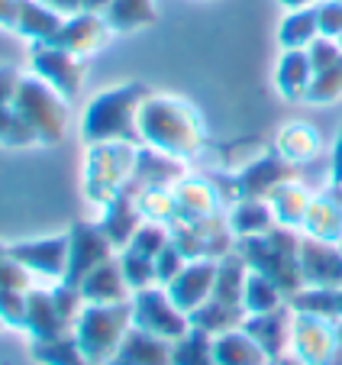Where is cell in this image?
I'll use <instances>...</instances> for the list:
<instances>
[{
	"instance_id": "46",
	"label": "cell",
	"mask_w": 342,
	"mask_h": 365,
	"mask_svg": "<svg viewBox=\"0 0 342 365\" xmlns=\"http://www.w3.org/2000/svg\"><path fill=\"white\" fill-rule=\"evenodd\" d=\"M4 324L10 330H26V294L4 291Z\"/></svg>"
},
{
	"instance_id": "44",
	"label": "cell",
	"mask_w": 342,
	"mask_h": 365,
	"mask_svg": "<svg viewBox=\"0 0 342 365\" xmlns=\"http://www.w3.org/2000/svg\"><path fill=\"white\" fill-rule=\"evenodd\" d=\"M316 20H320V36L323 39H342V4L339 0H326L316 7Z\"/></svg>"
},
{
	"instance_id": "45",
	"label": "cell",
	"mask_w": 342,
	"mask_h": 365,
	"mask_svg": "<svg viewBox=\"0 0 342 365\" xmlns=\"http://www.w3.org/2000/svg\"><path fill=\"white\" fill-rule=\"evenodd\" d=\"M307 56H310V62H314V75L316 71H323V68H329V65H336L342 58V46L336 39H316L314 46L307 48Z\"/></svg>"
},
{
	"instance_id": "21",
	"label": "cell",
	"mask_w": 342,
	"mask_h": 365,
	"mask_svg": "<svg viewBox=\"0 0 342 365\" xmlns=\"http://www.w3.org/2000/svg\"><path fill=\"white\" fill-rule=\"evenodd\" d=\"M97 223H100L103 236L113 242V249H126L133 242V236L139 233V227L145 223V217H142V210H139V200H133L130 194L123 191L120 197H113L103 207V217Z\"/></svg>"
},
{
	"instance_id": "38",
	"label": "cell",
	"mask_w": 342,
	"mask_h": 365,
	"mask_svg": "<svg viewBox=\"0 0 342 365\" xmlns=\"http://www.w3.org/2000/svg\"><path fill=\"white\" fill-rule=\"evenodd\" d=\"M117 262H120V269H123V278L133 288V294H139V291L155 288L158 284L155 259H152V255H142V252H136V249H123Z\"/></svg>"
},
{
	"instance_id": "14",
	"label": "cell",
	"mask_w": 342,
	"mask_h": 365,
	"mask_svg": "<svg viewBox=\"0 0 342 365\" xmlns=\"http://www.w3.org/2000/svg\"><path fill=\"white\" fill-rule=\"evenodd\" d=\"M297 262L307 288H342V246L301 236Z\"/></svg>"
},
{
	"instance_id": "41",
	"label": "cell",
	"mask_w": 342,
	"mask_h": 365,
	"mask_svg": "<svg viewBox=\"0 0 342 365\" xmlns=\"http://www.w3.org/2000/svg\"><path fill=\"white\" fill-rule=\"evenodd\" d=\"M4 145L7 149H29V145H42L36 130L14 110V107H4Z\"/></svg>"
},
{
	"instance_id": "53",
	"label": "cell",
	"mask_w": 342,
	"mask_h": 365,
	"mask_svg": "<svg viewBox=\"0 0 342 365\" xmlns=\"http://www.w3.org/2000/svg\"><path fill=\"white\" fill-rule=\"evenodd\" d=\"M336 336H339V346H342V317L336 320Z\"/></svg>"
},
{
	"instance_id": "35",
	"label": "cell",
	"mask_w": 342,
	"mask_h": 365,
	"mask_svg": "<svg viewBox=\"0 0 342 365\" xmlns=\"http://www.w3.org/2000/svg\"><path fill=\"white\" fill-rule=\"evenodd\" d=\"M29 356L39 365H94L88 359V352L81 349V343L75 339V333L62 339H48V343H33Z\"/></svg>"
},
{
	"instance_id": "29",
	"label": "cell",
	"mask_w": 342,
	"mask_h": 365,
	"mask_svg": "<svg viewBox=\"0 0 342 365\" xmlns=\"http://www.w3.org/2000/svg\"><path fill=\"white\" fill-rule=\"evenodd\" d=\"M242 324H246V310L233 307V304H223L217 297H210L204 307L191 314V330H200L207 336H219L226 330H239Z\"/></svg>"
},
{
	"instance_id": "36",
	"label": "cell",
	"mask_w": 342,
	"mask_h": 365,
	"mask_svg": "<svg viewBox=\"0 0 342 365\" xmlns=\"http://www.w3.org/2000/svg\"><path fill=\"white\" fill-rule=\"evenodd\" d=\"M139 210L152 223H178V197L175 185H152L139 191Z\"/></svg>"
},
{
	"instance_id": "27",
	"label": "cell",
	"mask_w": 342,
	"mask_h": 365,
	"mask_svg": "<svg viewBox=\"0 0 342 365\" xmlns=\"http://www.w3.org/2000/svg\"><path fill=\"white\" fill-rule=\"evenodd\" d=\"M301 230L307 236H314V240L342 246V204L336 197H329V194H316L307 207Z\"/></svg>"
},
{
	"instance_id": "39",
	"label": "cell",
	"mask_w": 342,
	"mask_h": 365,
	"mask_svg": "<svg viewBox=\"0 0 342 365\" xmlns=\"http://www.w3.org/2000/svg\"><path fill=\"white\" fill-rule=\"evenodd\" d=\"M171 365H219L213 356V336L200 330H191L185 339L175 343L171 349Z\"/></svg>"
},
{
	"instance_id": "43",
	"label": "cell",
	"mask_w": 342,
	"mask_h": 365,
	"mask_svg": "<svg viewBox=\"0 0 342 365\" xmlns=\"http://www.w3.org/2000/svg\"><path fill=\"white\" fill-rule=\"evenodd\" d=\"M187 259H185V252H181L175 242H168V246L162 249V252L155 255V275H158V288H168L175 278L181 275V272L187 269Z\"/></svg>"
},
{
	"instance_id": "10",
	"label": "cell",
	"mask_w": 342,
	"mask_h": 365,
	"mask_svg": "<svg viewBox=\"0 0 342 365\" xmlns=\"http://www.w3.org/2000/svg\"><path fill=\"white\" fill-rule=\"evenodd\" d=\"M113 242L103 236L100 223H75L68 230V272H65V284L81 288V282L90 275L94 269L113 262Z\"/></svg>"
},
{
	"instance_id": "37",
	"label": "cell",
	"mask_w": 342,
	"mask_h": 365,
	"mask_svg": "<svg viewBox=\"0 0 342 365\" xmlns=\"http://www.w3.org/2000/svg\"><path fill=\"white\" fill-rule=\"evenodd\" d=\"M288 304L294 314H314V317L339 320V288H304Z\"/></svg>"
},
{
	"instance_id": "12",
	"label": "cell",
	"mask_w": 342,
	"mask_h": 365,
	"mask_svg": "<svg viewBox=\"0 0 342 365\" xmlns=\"http://www.w3.org/2000/svg\"><path fill=\"white\" fill-rule=\"evenodd\" d=\"M291 181H294V165L284 155H278V152H261L255 162L239 168V175H236V194H239V200H246V197L268 200L278 187L291 185Z\"/></svg>"
},
{
	"instance_id": "55",
	"label": "cell",
	"mask_w": 342,
	"mask_h": 365,
	"mask_svg": "<svg viewBox=\"0 0 342 365\" xmlns=\"http://www.w3.org/2000/svg\"><path fill=\"white\" fill-rule=\"evenodd\" d=\"M339 46H342V39H339Z\"/></svg>"
},
{
	"instance_id": "31",
	"label": "cell",
	"mask_w": 342,
	"mask_h": 365,
	"mask_svg": "<svg viewBox=\"0 0 342 365\" xmlns=\"http://www.w3.org/2000/svg\"><path fill=\"white\" fill-rule=\"evenodd\" d=\"M103 20L110 23L113 33H136V29H145L158 20L155 0H113Z\"/></svg>"
},
{
	"instance_id": "1",
	"label": "cell",
	"mask_w": 342,
	"mask_h": 365,
	"mask_svg": "<svg viewBox=\"0 0 342 365\" xmlns=\"http://www.w3.org/2000/svg\"><path fill=\"white\" fill-rule=\"evenodd\" d=\"M139 133L149 149L171 155V159H191L204 145V120L194 110V103L175 94H149L139 110Z\"/></svg>"
},
{
	"instance_id": "40",
	"label": "cell",
	"mask_w": 342,
	"mask_h": 365,
	"mask_svg": "<svg viewBox=\"0 0 342 365\" xmlns=\"http://www.w3.org/2000/svg\"><path fill=\"white\" fill-rule=\"evenodd\" d=\"M339 97H342V58L314 75V84L307 91V103H333Z\"/></svg>"
},
{
	"instance_id": "16",
	"label": "cell",
	"mask_w": 342,
	"mask_h": 365,
	"mask_svg": "<svg viewBox=\"0 0 342 365\" xmlns=\"http://www.w3.org/2000/svg\"><path fill=\"white\" fill-rule=\"evenodd\" d=\"M110 23L103 20L100 14H75V16H68L65 20V26L58 29V36L52 39V46H58V48H65V52H71V56H81V58H88V56H94V52H100L103 46H107V39H110Z\"/></svg>"
},
{
	"instance_id": "47",
	"label": "cell",
	"mask_w": 342,
	"mask_h": 365,
	"mask_svg": "<svg viewBox=\"0 0 342 365\" xmlns=\"http://www.w3.org/2000/svg\"><path fill=\"white\" fill-rule=\"evenodd\" d=\"M29 275H33V272H29L26 265H20L16 259H7V255H4V291H20V294H29V291H33Z\"/></svg>"
},
{
	"instance_id": "26",
	"label": "cell",
	"mask_w": 342,
	"mask_h": 365,
	"mask_svg": "<svg viewBox=\"0 0 342 365\" xmlns=\"http://www.w3.org/2000/svg\"><path fill=\"white\" fill-rule=\"evenodd\" d=\"M226 223H229V230H233L236 240H252V236H265V233H271V230L278 227L271 204H268V200H259V197L239 200V204L229 210Z\"/></svg>"
},
{
	"instance_id": "32",
	"label": "cell",
	"mask_w": 342,
	"mask_h": 365,
	"mask_svg": "<svg viewBox=\"0 0 342 365\" xmlns=\"http://www.w3.org/2000/svg\"><path fill=\"white\" fill-rule=\"evenodd\" d=\"M320 39V20H316V7L307 10H291L284 16L278 29V46L284 52H294V48H310Z\"/></svg>"
},
{
	"instance_id": "33",
	"label": "cell",
	"mask_w": 342,
	"mask_h": 365,
	"mask_svg": "<svg viewBox=\"0 0 342 365\" xmlns=\"http://www.w3.org/2000/svg\"><path fill=\"white\" fill-rule=\"evenodd\" d=\"M246 278H249V262L242 255H223L217 269V288H213V297L223 304H233V307H242V291H246Z\"/></svg>"
},
{
	"instance_id": "6",
	"label": "cell",
	"mask_w": 342,
	"mask_h": 365,
	"mask_svg": "<svg viewBox=\"0 0 342 365\" xmlns=\"http://www.w3.org/2000/svg\"><path fill=\"white\" fill-rule=\"evenodd\" d=\"M65 97H58L52 88H48L42 78H36L33 71L20 78L16 84V94L10 103L4 107H14L23 120L36 130L42 145H55L62 143L65 136V126H68V110H65Z\"/></svg>"
},
{
	"instance_id": "22",
	"label": "cell",
	"mask_w": 342,
	"mask_h": 365,
	"mask_svg": "<svg viewBox=\"0 0 342 365\" xmlns=\"http://www.w3.org/2000/svg\"><path fill=\"white\" fill-rule=\"evenodd\" d=\"M314 84V62H310L307 48L284 52L274 68V91L281 101H307V91Z\"/></svg>"
},
{
	"instance_id": "8",
	"label": "cell",
	"mask_w": 342,
	"mask_h": 365,
	"mask_svg": "<svg viewBox=\"0 0 342 365\" xmlns=\"http://www.w3.org/2000/svg\"><path fill=\"white\" fill-rule=\"evenodd\" d=\"M171 242L185 252L187 262H219L229 255L233 230L226 217H207V220H181L171 223Z\"/></svg>"
},
{
	"instance_id": "34",
	"label": "cell",
	"mask_w": 342,
	"mask_h": 365,
	"mask_svg": "<svg viewBox=\"0 0 342 365\" xmlns=\"http://www.w3.org/2000/svg\"><path fill=\"white\" fill-rule=\"evenodd\" d=\"M288 297L281 294V288L271 282V278L259 275V272L249 269V278H246V291H242V310L246 317H259V314H271V310L284 307Z\"/></svg>"
},
{
	"instance_id": "25",
	"label": "cell",
	"mask_w": 342,
	"mask_h": 365,
	"mask_svg": "<svg viewBox=\"0 0 342 365\" xmlns=\"http://www.w3.org/2000/svg\"><path fill=\"white\" fill-rule=\"evenodd\" d=\"M81 294L88 304H126V301H133V288L126 284L123 269H120L117 259L90 272V275L81 282Z\"/></svg>"
},
{
	"instance_id": "7",
	"label": "cell",
	"mask_w": 342,
	"mask_h": 365,
	"mask_svg": "<svg viewBox=\"0 0 342 365\" xmlns=\"http://www.w3.org/2000/svg\"><path fill=\"white\" fill-rule=\"evenodd\" d=\"M133 327L152 333L158 339L178 343L191 333V317L185 310H178V304L168 297L165 288H145L139 294H133Z\"/></svg>"
},
{
	"instance_id": "54",
	"label": "cell",
	"mask_w": 342,
	"mask_h": 365,
	"mask_svg": "<svg viewBox=\"0 0 342 365\" xmlns=\"http://www.w3.org/2000/svg\"><path fill=\"white\" fill-rule=\"evenodd\" d=\"M339 317H342V288H339Z\"/></svg>"
},
{
	"instance_id": "15",
	"label": "cell",
	"mask_w": 342,
	"mask_h": 365,
	"mask_svg": "<svg viewBox=\"0 0 342 365\" xmlns=\"http://www.w3.org/2000/svg\"><path fill=\"white\" fill-rule=\"evenodd\" d=\"M294 356L304 365H326L333 359L339 336H336V320L326 317H314V314H297L294 317Z\"/></svg>"
},
{
	"instance_id": "49",
	"label": "cell",
	"mask_w": 342,
	"mask_h": 365,
	"mask_svg": "<svg viewBox=\"0 0 342 365\" xmlns=\"http://www.w3.org/2000/svg\"><path fill=\"white\" fill-rule=\"evenodd\" d=\"M46 7H52L55 14H62V16H75L84 10V0H42Z\"/></svg>"
},
{
	"instance_id": "13",
	"label": "cell",
	"mask_w": 342,
	"mask_h": 365,
	"mask_svg": "<svg viewBox=\"0 0 342 365\" xmlns=\"http://www.w3.org/2000/svg\"><path fill=\"white\" fill-rule=\"evenodd\" d=\"M68 16L55 14L42 0H4V26L29 42H52Z\"/></svg>"
},
{
	"instance_id": "24",
	"label": "cell",
	"mask_w": 342,
	"mask_h": 365,
	"mask_svg": "<svg viewBox=\"0 0 342 365\" xmlns=\"http://www.w3.org/2000/svg\"><path fill=\"white\" fill-rule=\"evenodd\" d=\"M320 149H323V139H320V133H316V126L304 123V120L284 123L278 130V136H274V152L284 155L291 165H301V162L316 159Z\"/></svg>"
},
{
	"instance_id": "56",
	"label": "cell",
	"mask_w": 342,
	"mask_h": 365,
	"mask_svg": "<svg viewBox=\"0 0 342 365\" xmlns=\"http://www.w3.org/2000/svg\"><path fill=\"white\" fill-rule=\"evenodd\" d=\"M339 4H342V0H339Z\"/></svg>"
},
{
	"instance_id": "23",
	"label": "cell",
	"mask_w": 342,
	"mask_h": 365,
	"mask_svg": "<svg viewBox=\"0 0 342 365\" xmlns=\"http://www.w3.org/2000/svg\"><path fill=\"white\" fill-rule=\"evenodd\" d=\"M175 197H178V223L181 220H207L217 217L219 194L207 178H181L175 181Z\"/></svg>"
},
{
	"instance_id": "52",
	"label": "cell",
	"mask_w": 342,
	"mask_h": 365,
	"mask_svg": "<svg viewBox=\"0 0 342 365\" xmlns=\"http://www.w3.org/2000/svg\"><path fill=\"white\" fill-rule=\"evenodd\" d=\"M274 365H304V362H301V359H278Z\"/></svg>"
},
{
	"instance_id": "11",
	"label": "cell",
	"mask_w": 342,
	"mask_h": 365,
	"mask_svg": "<svg viewBox=\"0 0 342 365\" xmlns=\"http://www.w3.org/2000/svg\"><path fill=\"white\" fill-rule=\"evenodd\" d=\"M4 255H7V259H16L20 265H26L33 275L65 282V272H68V233L46 236V240L7 242V246H4Z\"/></svg>"
},
{
	"instance_id": "50",
	"label": "cell",
	"mask_w": 342,
	"mask_h": 365,
	"mask_svg": "<svg viewBox=\"0 0 342 365\" xmlns=\"http://www.w3.org/2000/svg\"><path fill=\"white\" fill-rule=\"evenodd\" d=\"M113 4V0H84V14H107V7Z\"/></svg>"
},
{
	"instance_id": "3",
	"label": "cell",
	"mask_w": 342,
	"mask_h": 365,
	"mask_svg": "<svg viewBox=\"0 0 342 365\" xmlns=\"http://www.w3.org/2000/svg\"><path fill=\"white\" fill-rule=\"evenodd\" d=\"M297 246H301V236H294V230L274 227L265 236L242 240V259L249 262L252 272L271 278L281 288V294L291 301L294 294H301L307 288L301 275V262H297Z\"/></svg>"
},
{
	"instance_id": "20",
	"label": "cell",
	"mask_w": 342,
	"mask_h": 365,
	"mask_svg": "<svg viewBox=\"0 0 342 365\" xmlns=\"http://www.w3.org/2000/svg\"><path fill=\"white\" fill-rule=\"evenodd\" d=\"M171 349L175 343L168 339H158L139 327H130V333L123 336L120 349L113 352L107 365H171Z\"/></svg>"
},
{
	"instance_id": "18",
	"label": "cell",
	"mask_w": 342,
	"mask_h": 365,
	"mask_svg": "<svg viewBox=\"0 0 342 365\" xmlns=\"http://www.w3.org/2000/svg\"><path fill=\"white\" fill-rule=\"evenodd\" d=\"M75 330L68 317H65L58 304H55L52 291L33 288L26 294V333L33 336V343H48V339H62Z\"/></svg>"
},
{
	"instance_id": "4",
	"label": "cell",
	"mask_w": 342,
	"mask_h": 365,
	"mask_svg": "<svg viewBox=\"0 0 342 365\" xmlns=\"http://www.w3.org/2000/svg\"><path fill=\"white\" fill-rule=\"evenodd\" d=\"M139 152L133 143H97L88 145V159H84V194L90 204L107 207L113 197L133 185L136 175Z\"/></svg>"
},
{
	"instance_id": "42",
	"label": "cell",
	"mask_w": 342,
	"mask_h": 365,
	"mask_svg": "<svg viewBox=\"0 0 342 365\" xmlns=\"http://www.w3.org/2000/svg\"><path fill=\"white\" fill-rule=\"evenodd\" d=\"M168 242H171V230H165V223H152V220H145L126 249H136V252L152 255V259H155V255L162 252V249L168 246Z\"/></svg>"
},
{
	"instance_id": "9",
	"label": "cell",
	"mask_w": 342,
	"mask_h": 365,
	"mask_svg": "<svg viewBox=\"0 0 342 365\" xmlns=\"http://www.w3.org/2000/svg\"><path fill=\"white\" fill-rule=\"evenodd\" d=\"M84 62H88V58L71 56V52L52 46V42H33V48H29V71H33L36 78H42V81L58 97H65V101H75V97L81 94Z\"/></svg>"
},
{
	"instance_id": "5",
	"label": "cell",
	"mask_w": 342,
	"mask_h": 365,
	"mask_svg": "<svg viewBox=\"0 0 342 365\" xmlns=\"http://www.w3.org/2000/svg\"><path fill=\"white\" fill-rule=\"evenodd\" d=\"M133 327V301L126 304H88L75 320V339L94 365H107Z\"/></svg>"
},
{
	"instance_id": "30",
	"label": "cell",
	"mask_w": 342,
	"mask_h": 365,
	"mask_svg": "<svg viewBox=\"0 0 342 365\" xmlns=\"http://www.w3.org/2000/svg\"><path fill=\"white\" fill-rule=\"evenodd\" d=\"M310 200H314V194H307V187H304V185L291 181V185L278 187V191L268 197V204H271V210H274L278 227L297 230V227H304V217H307Z\"/></svg>"
},
{
	"instance_id": "48",
	"label": "cell",
	"mask_w": 342,
	"mask_h": 365,
	"mask_svg": "<svg viewBox=\"0 0 342 365\" xmlns=\"http://www.w3.org/2000/svg\"><path fill=\"white\" fill-rule=\"evenodd\" d=\"M329 185L342 191V130L333 143V162H329Z\"/></svg>"
},
{
	"instance_id": "28",
	"label": "cell",
	"mask_w": 342,
	"mask_h": 365,
	"mask_svg": "<svg viewBox=\"0 0 342 365\" xmlns=\"http://www.w3.org/2000/svg\"><path fill=\"white\" fill-rule=\"evenodd\" d=\"M213 356H217L219 365H271L268 352L242 327L213 336Z\"/></svg>"
},
{
	"instance_id": "2",
	"label": "cell",
	"mask_w": 342,
	"mask_h": 365,
	"mask_svg": "<svg viewBox=\"0 0 342 365\" xmlns=\"http://www.w3.org/2000/svg\"><path fill=\"white\" fill-rule=\"evenodd\" d=\"M149 88L139 81H123L103 88L90 97L81 117V139L88 145L97 143H142L139 133V110H142Z\"/></svg>"
},
{
	"instance_id": "19",
	"label": "cell",
	"mask_w": 342,
	"mask_h": 365,
	"mask_svg": "<svg viewBox=\"0 0 342 365\" xmlns=\"http://www.w3.org/2000/svg\"><path fill=\"white\" fill-rule=\"evenodd\" d=\"M291 314H294V310H291V304H284V307L271 310V314L246 317V324H242V330H246L249 336H252L255 343L268 352V359H271V362H278L281 352L288 349L291 336H294V317H291Z\"/></svg>"
},
{
	"instance_id": "51",
	"label": "cell",
	"mask_w": 342,
	"mask_h": 365,
	"mask_svg": "<svg viewBox=\"0 0 342 365\" xmlns=\"http://www.w3.org/2000/svg\"><path fill=\"white\" fill-rule=\"evenodd\" d=\"M278 4L288 10H307V7H314L316 0H278Z\"/></svg>"
},
{
	"instance_id": "17",
	"label": "cell",
	"mask_w": 342,
	"mask_h": 365,
	"mask_svg": "<svg viewBox=\"0 0 342 365\" xmlns=\"http://www.w3.org/2000/svg\"><path fill=\"white\" fill-rule=\"evenodd\" d=\"M217 269H219V262H191L175 282L168 284V288H165L171 301L178 304V310H185L187 317L213 297V288H217Z\"/></svg>"
}]
</instances>
